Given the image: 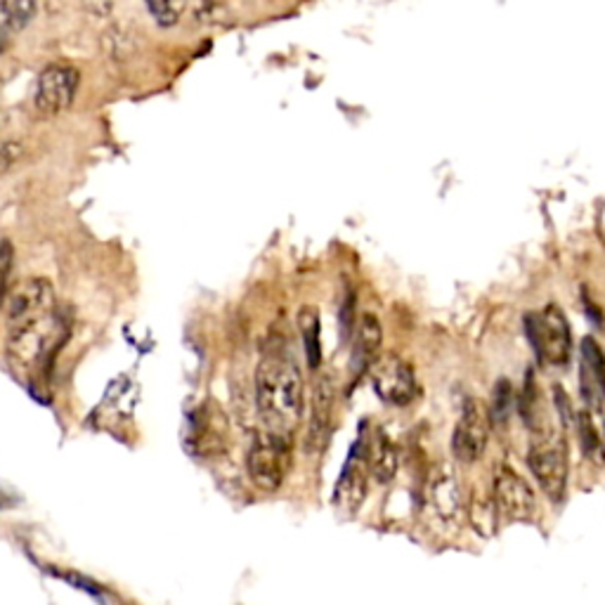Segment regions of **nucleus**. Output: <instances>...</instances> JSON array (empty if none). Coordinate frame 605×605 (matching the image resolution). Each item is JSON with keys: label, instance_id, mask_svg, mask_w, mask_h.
I'll return each instance as SVG.
<instances>
[{"label": "nucleus", "instance_id": "obj_1", "mask_svg": "<svg viewBox=\"0 0 605 605\" xmlns=\"http://www.w3.org/2000/svg\"><path fill=\"white\" fill-rule=\"evenodd\" d=\"M69 336L55 289L45 280H27L12 291L8 313V362L20 374L48 369Z\"/></svg>", "mask_w": 605, "mask_h": 605}, {"label": "nucleus", "instance_id": "obj_2", "mask_svg": "<svg viewBox=\"0 0 605 605\" xmlns=\"http://www.w3.org/2000/svg\"><path fill=\"white\" fill-rule=\"evenodd\" d=\"M255 407L265 430L291 438L305 407L303 376L286 353H265L255 369Z\"/></svg>", "mask_w": 605, "mask_h": 605}, {"label": "nucleus", "instance_id": "obj_3", "mask_svg": "<svg viewBox=\"0 0 605 605\" xmlns=\"http://www.w3.org/2000/svg\"><path fill=\"white\" fill-rule=\"evenodd\" d=\"M293 463L291 438L277 436L272 430L258 434L249 447L247 471L253 486L263 492H277L282 488Z\"/></svg>", "mask_w": 605, "mask_h": 605}, {"label": "nucleus", "instance_id": "obj_4", "mask_svg": "<svg viewBox=\"0 0 605 605\" xmlns=\"http://www.w3.org/2000/svg\"><path fill=\"white\" fill-rule=\"evenodd\" d=\"M525 334L540 362L563 367L570 359V326L556 305L525 315Z\"/></svg>", "mask_w": 605, "mask_h": 605}, {"label": "nucleus", "instance_id": "obj_5", "mask_svg": "<svg viewBox=\"0 0 605 605\" xmlns=\"http://www.w3.org/2000/svg\"><path fill=\"white\" fill-rule=\"evenodd\" d=\"M528 466L538 480V486L551 501H561L567 488V445L556 436H540V440L530 447Z\"/></svg>", "mask_w": 605, "mask_h": 605}, {"label": "nucleus", "instance_id": "obj_6", "mask_svg": "<svg viewBox=\"0 0 605 605\" xmlns=\"http://www.w3.org/2000/svg\"><path fill=\"white\" fill-rule=\"evenodd\" d=\"M369 374L376 395L382 397L386 405L405 407L419 393L417 376H414L407 362L397 355L376 357V362L369 367Z\"/></svg>", "mask_w": 605, "mask_h": 605}, {"label": "nucleus", "instance_id": "obj_7", "mask_svg": "<svg viewBox=\"0 0 605 605\" xmlns=\"http://www.w3.org/2000/svg\"><path fill=\"white\" fill-rule=\"evenodd\" d=\"M230 440L228 421H225L220 409L199 407L187 421L185 430V447L192 457L213 459L225 455Z\"/></svg>", "mask_w": 605, "mask_h": 605}, {"label": "nucleus", "instance_id": "obj_8", "mask_svg": "<svg viewBox=\"0 0 605 605\" xmlns=\"http://www.w3.org/2000/svg\"><path fill=\"white\" fill-rule=\"evenodd\" d=\"M79 91V72L74 66L53 64L41 72L36 81V97L33 105L45 116H55L72 107Z\"/></svg>", "mask_w": 605, "mask_h": 605}, {"label": "nucleus", "instance_id": "obj_9", "mask_svg": "<svg viewBox=\"0 0 605 605\" xmlns=\"http://www.w3.org/2000/svg\"><path fill=\"white\" fill-rule=\"evenodd\" d=\"M488 438H490L488 417L482 414L480 405L473 400V397H469V400H466L461 407V417H459V421L455 426V434H452L455 459H459L463 463L478 461L482 455H486Z\"/></svg>", "mask_w": 605, "mask_h": 605}, {"label": "nucleus", "instance_id": "obj_10", "mask_svg": "<svg viewBox=\"0 0 605 605\" xmlns=\"http://www.w3.org/2000/svg\"><path fill=\"white\" fill-rule=\"evenodd\" d=\"M492 499L499 513L507 515L509 521H530L538 509L530 482L513 469H501L497 473Z\"/></svg>", "mask_w": 605, "mask_h": 605}, {"label": "nucleus", "instance_id": "obj_11", "mask_svg": "<svg viewBox=\"0 0 605 605\" xmlns=\"http://www.w3.org/2000/svg\"><path fill=\"white\" fill-rule=\"evenodd\" d=\"M367 476H369V466L365 457V440H362L355 445L353 455L338 478L336 494H334V504L338 511L353 515L362 507V501H365L367 497Z\"/></svg>", "mask_w": 605, "mask_h": 605}, {"label": "nucleus", "instance_id": "obj_12", "mask_svg": "<svg viewBox=\"0 0 605 605\" xmlns=\"http://www.w3.org/2000/svg\"><path fill=\"white\" fill-rule=\"evenodd\" d=\"M580 386L584 403L592 409L605 407V355L596 338L586 336L582 341V367H580Z\"/></svg>", "mask_w": 605, "mask_h": 605}, {"label": "nucleus", "instance_id": "obj_13", "mask_svg": "<svg viewBox=\"0 0 605 605\" xmlns=\"http://www.w3.org/2000/svg\"><path fill=\"white\" fill-rule=\"evenodd\" d=\"M332 414H334V384L330 376H320V382L313 393V419H310V436L307 449L320 452L330 440L332 430Z\"/></svg>", "mask_w": 605, "mask_h": 605}, {"label": "nucleus", "instance_id": "obj_14", "mask_svg": "<svg viewBox=\"0 0 605 605\" xmlns=\"http://www.w3.org/2000/svg\"><path fill=\"white\" fill-rule=\"evenodd\" d=\"M382 338H384L382 322H378L369 313L362 315L357 322V330H355V348H353V369L355 372H365L374 365L376 357H378V348H382Z\"/></svg>", "mask_w": 605, "mask_h": 605}, {"label": "nucleus", "instance_id": "obj_15", "mask_svg": "<svg viewBox=\"0 0 605 605\" xmlns=\"http://www.w3.org/2000/svg\"><path fill=\"white\" fill-rule=\"evenodd\" d=\"M426 499L430 509H434L440 518H455L461 509V494L459 482L449 471H440L428 482Z\"/></svg>", "mask_w": 605, "mask_h": 605}, {"label": "nucleus", "instance_id": "obj_16", "mask_svg": "<svg viewBox=\"0 0 605 605\" xmlns=\"http://www.w3.org/2000/svg\"><path fill=\"white\" fill-rule=\"evenodd\" d=\"M365 457L369 473L378 482H390L397 473V449L388 440L386 434H376L369 442H365Z\"/></svg>", "mask_w": 605, "mask_h": 605}, {"label": "nucleus", "instance_id": "obj_17", "mask_svg": "<svg viewBox=\"0 0 605 605\" xmlns=\"http://www.w3.org/2000/svg\"><path fill=\"white\" fill-rule=\"evenodd\" d=\"M299 330L305 345V357L310 369H320L322 365V338H320V315L317 307H301L299 313Z\"/></svg>", "mask_w": 605, "mask_h": 605}, {"label": "nucleus", "instance_id": "obj_18", "mask_svg": "<svg viewBox=\"0 0 605 605\" xmlns=\"http://www.w3.org/2000/svg\"><path fill=\"white\" fill-rule=\"evenodd\" d=\"M518 409H521L523 421L528 424V428H532L538 436L546 434L544 417H542L540 390H538V384H534L532 372H528V376H525V390H523L521 397H518Z\"/></svg>", "mask_w": 605, "mask_h": 605}, {"label": "nucleus", "instance_id": "obj_19", "mask_svg": "<svg viewBox=\"0 0 605 605\" xmlns=\"http://www.w3.org/2000/svg\"><path fill=\"white\" fill-rule=\"evenodd\" d=\"M575 426H577L580 447H582L584 457L596 461V463H603L605 461V445H603V440L598 436V430H596V426L592 421V414H586V411L577 414Z\"/></svg>", "mask_w": 605, "mask_h": 605}, {"label": "nucleus", "instance_id": "obj_20", "mask_svg": "<svg viewBox=\"0 0 605 605\" xmlns=\"http://www.w3.org/2000/svg\"><path fill=\"white\" fill-rule=\"evenodd\" d=\"M518 405L515 390L509 378H499L494 390H492V405H490V421L494 426H504L511 419V411Z\"/></svg>", "mask_w": 605, "mask_h": 605}, {"label": "nucleus", "instance_id": "obj_21", "mask_svg": "<svg viewBox=\"0 0 605 605\" xmlns=\"http://www.w3.org/2000/svg\"><path fill=\"white\" fill-rule=\"evenodd\" d=\"M33 14H36V0H0V24L6 29H24Z\"/></svg>", "mask_w": 605, "mask_h": 605}, {"label": "nucleus", "instance_id": "obj_22", "mask_svg": "<svg viewBox=\"0 0 605 605\" xmlns=\"http://www.w3.org/2000/svg\"><path fill=\"white\" fill-rule=\"evenodd\" d=\"M149 12L154 14V20H157L161 27H173L178 22L180 14V6L178 0H145Z\"/></svg>", "mask_w": 605, "mask_h": 605}, {"label": "nucleus", "instance_id": "obj_23", "mask_svg": "<svg viewBox=\"0 0 605 605\" xmlns=\"http://www.w3.org/2000/svg\"><path fill=\"white\" fill-rule=\"evenodd\" d=\"M24 157V145L20 140H3L0 143V178L10 173Z\"/></svg>", "mask_w": 605, "mask_h": 605}, {"label": "nucleus", "instance_id": "obj_24", "mask_svg": "<svg viewBox=\"0 0 605 605\" xmlns=\"http://www.w3.org/2000/svg\"><path fill=\"white\" fill-rule=\"evenodd\" d=\"M45 570H50V573H53V575H58L60 580L69 582V584H72V586H76V590H81V592L102 594V590H100V584H95L93 580H88V577H83V575H79V573H69V570H60V567H55V565H50V567H45Z\"/></svg>", "mask_w": 605, "mask_h": 605}, {"label": "nucleus", "instance_id": "obj_25", "mask_svg": "<svg viewBox=\"0 0 605 605\" xmlns=\"http://www.w3.org/2000/svg\"><path fill=\"white\" fill-rule=\"evenodd\" d=\"M553 403H556V409L561 414V421L565 426H575L577 417H575V411H573V405H570V397L565 395V390L561 386L553 388Z\"/></svg>", "mask_w": 605, "mask_h": 605}, {"label": "nucleus", "instance_id": "obj_26", "mask_svg": "<svg viewBox=\"0 0 605 605\" xmlns=\"http://www.w3.org/2000/svg\"><path fill=\"white\" fill-rule=\"evenodd\" d=\"M10 268H12V247L0 244V305H3L6 301V280H8Z\"/></svg>", "mask_w": 605, "mask_h": 605}, {"label": "nucleus", "instance_id": "obj_27", "mask_svg": "<svg viewBox=\"0 0 605 605\" xmlns=\"http://www.w3.org/2000/svg\"><path fill=\"white\" fill-rule=\"evenodd\" d=\"M8 48V36H6V33L3 31H0V53H3V50Z\"/></svg>", "mask_w": 605, "mask_h": 605}]
</instances>
